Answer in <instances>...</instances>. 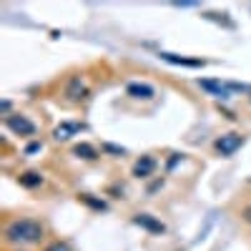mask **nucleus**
<instances>
[{"label":"nucleus","mask_w":251,"mask_h":251,"mask_svg":"<svg viewBox=\"0 0 251 251\" xmlns=\"http://www.w3.org/2000/svg\"><path fill=\"white\" fill-rule=\"evenodd\" d=\"M43 234H46L43 224L35 219H15L5 226V241L8 244H20V246L38 244L43 239Z\"/></svg>","instance_id":"f257e3e1"},{"label":"nucleus","mask_w":251,"mask_h":251,"mask_svg":"<svg viewBox=\"0 0 251 251\" xmlns=\"http://www.w3.org/2000/svg\"><path fill=\"white\" fill-rule=\"evenodd\" d=\"M5 126L13 131V133H18V136H35V123L33 121H28L25 116H20V113H15V116H5Z\"/></svg>","instance_id":"f03ea898"},{"label":"nucleus","mask_w":251,"mask_h":251,"mask_svg":"<svg viewBox=\"0 0 251 251\" xmlns=\"http://www.w3.org/2000/svg\"><path fill=\"white\" fill-rule=\"evenodd\" d=\"M241 143H244V138L239 136V133H224L221 138H216V151H219V156H234L239 149H241Z\"/></svg>","instance_id":"7ed1b4c3"},{"label":"nucleus","mask_w":251,"mask_h":251,"mask_svg":"<svg viewBox=\"0 0 251 251\" xmlns=\"http://www.w3.org/2000/svg\"><path fill=\"white\" fill-rule=\"evenodd\" d=\"M80 131H86V126H83V123H78V121H63L60 126H55L53 138L55 141H68L71 136H75Z\"/></svg>","instance_id":"20e7f679"},{"label":"nucleus","mask_w":251,"mask_h":251,"mask_svg":"<svg viewBox=\"0 0 251 251\" xmlns=\"http://www.w3.org/2000/svg\"><path fill=\"white\" fill-rule=\"evenodd\" d=\"M199 86L203 88V91H208L211 96H216V98H228L231 96V83H221V80H199Z\"/></svg>","instance_id":"39448f33"},{"label":"nucleus","mask_w":251,"mask_h":251,"mask_svg":"<svg viewBox=\"0 0 251 251\" xmlns=\"http://www.w3.org/2000/svg\"><path fill=\"white\" fill-rule=\"evenodd\" d=\"M133 224L141 226V228H146V231H151V234H163L166 231V226L161 221H156L151 214H136L133 216Z\"/></svg>","instance_id":"423d86ee"},{"label":"nucleus","mask_w":251,"mask_h":251,"mask_svg":"<svg viewBox=\"0 0 251 251\" xmlns=\"http://www.w3.org/2000/svg\"><path fill=\"white\" fill-rule=\"evenodd\" d=\"M86 93H88V88H86V83H83V78L80 75H73L68 80V86H66L68 100H83V98H86Z\"/></svg>","instance_id":"0eeeda50"},{"label":"nucleus","mask_w":251,"mask_h":251,"mask_svg":"<svg viewBox=\"0 0 251 251\" xmlns=\"http://www.w3.org/2000/svg\"><path fill=\"white\" fill-rule=\"evenodd\" d=\"M126 93H128L131 98H143V100H149V98L156 96L153 86H149V83H138V80L128 83V86H126Z\"/></svg>","instance_id":"6e6552de"},{"label":"nucleus","mask_w":251,"mask_h":251,"mask_svg":"<svg viewBox=\"0 0 251 251\" xmlns=\"http://www.w3.org/2000/svg\"><path fill=\"white\" fill-rule=\"evenodd\" d=\"M156 171V158L153 156H141L133 166V176L136 178H146V176H151Z\"/></svg>","instance_id":"1a4fd4ad"},{"label":"nucleus","mask_w":251,"mask_h":251,"mask_svg":"<svg viewBox=\"0 0 251 251\" xmlns=\"http://www.w3.org/2000/svg\"><path fill=\"white\" fill-rule=\"evenodd\" d=\"M161 58L174 63V66H186V68H201L203 66V60H199V58H181V55H174V53H161Z\"/></svg>","instance_id":"9d476101"},{"label":"nucleus","mask_w":251,"mask_h":251,"mask_svg":"<svg viewBox=\"0 0 251 251\" xmlns=\"http://www.w3.org/2000/svg\"><path fill=\"white\" fill-rule=\"evenodd\" d=\"M20 183H23L25 188H35V186L43 183V176H40L38 171H25L23 176H20Z\"/></svg>","instance_id":"9b49d317"},{"label":"nucleus","mask_w":251,"mask_h":251,"mask_svg":"<svg viewBox=\"0 0 251 251\" xmlns=\"http://www.w3.org/2000/svg\"><path fill=\"white\" fill-rule=\"evenodd\" d=\"M73 153H75V156H80V158H88V161H93V158L98 156V153H96V149H93L91 143H78L75 149H73Z\"/></svg>","instance_id":"f8f14e48"},{"label":"nucleus","mask_w":251,"mask_h":251,"mask_svg":"<svg viewBox=\"0 0 251 251\" xmlns=\"http://www.w3.org/2000/svg\"><path fill=\"white\" fill-rule=\"evenodd\" d=\"M80 201L88 203L91 208H96V211H106V203H103V201H96L91 194H80Z\"/></svg>","instance_id":"ddd939ff"},{"label":"nucleus","mask_w":251,"mask_h":251,"mask_svg":"<svg viewBox=\"0 0 251 251\" xmlns=\"http://www.w3.org/2000/svg\"><path fill=\"white\" fill-rule=\"evenodd\" d=\"M46 251H71V246H68V244H60V241H55V244H50Z\"/></svg>","instance_id":"4468645a"},{"label":"nucleus","mask_w":251,"mask_h":251,"mask_svg":"<svg viewBox=\"0 0 251 251\" xmlns=\"http://www.w3.org/2000/svg\"><path fill=\"white\" fill-rule=\"evenodd\" d=\"M35 151H40V143H30L25 149V153H35Z\"/></svg>","instance_id":"2eb2a0df"},{"label":"nucleus","mask_w":251,"mask_h":251,"mask_svg":"<svg viewBox=\"0 0 251 251\" xmlns=\"http://www.w3.org/2000/svg\"><path fill=\"white\" fill-rule=\"evenodd\" d=\"M0 108H3V113H8L10 111V100H3V103H0Z\"/></svg>","instance_id":"dca6fc26"},{"label":"nucleus","mask_w":251,"mask_h":251,"mask_svg":"<svg viewBox=\"0 0 251 251\" xmlns=\"http://www.w3.org/2000/svg\"><path fill=\"white\" fill-rule=\"evenodd\" d=\"M106 151H111V153H123V149H116V146H106Z\"/></svg>","instance_id":"f3484780"},{"label":"nucleus","mask_w":251,"mask_h":251,"mask_svg":"<svg viewBox=\"0 0 251 251\" xmlns=\"http://www.w3.org/2000/svg\"><path fill=\"white\" fill-rule=\"evenodd\" d=\"M244 219L251 224V206H249V208H244Z\"/></svg>","instance_id":"a211bd4d"}]
</instances>
